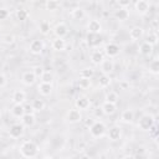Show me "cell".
I'll return each mask as SVG.
<instances>
[{"label": "cell", "instance_id": "obj_40", "mask_svg": "<svg viewBox=\"0 0 159 159\" xmlns=\"http://www.w3.org/2000/svg\"><path fill=\"white\" fill-rule=\"evenodd\" d=\"M32 72H34V75L36 76V78H39V77H41V75L43 73V68H42V66H35L32 70H31Z\"/></svg>", "mask_w": 159, "mask_h": 159}, {"label": "cell", "instance_id": "obj_9", "mask_svg": "<svg viewBox=\"0 0 159 159\" xmlns=\"http://www.w3.org/2000/svg\"><path fill=\"white\" fill-rule=\"evenodd\" d=\"M87 30H88V34L99 35L102 32V24L97 19H92L87 24Z\"/></svg>", "mask_w": 159, "mask_h": 159}, {"label": "cell", "instance_id": "obj_24", "mask_svg": "<svg viewBox=\"0 0 159 159\" xmlns=\"http://www.w3.org/2000/svg\"><path fill=\"white\" fill-rule=\"evenodd\" d=\"M114 17L119 21H125L129 19V11L124 7H118L116 11H114Z\"/></svg>", "mask_w": 159, "mask_h": 159}, {"label": "cell", "instance_id": "obj_19", "mask_svg": "<svg viewBox=\"0 0 159 159\" xmlns=\"http://www.w3.org/2000/svg\"><path fill=\"white\" fill-rule=\"evenodd\" d=\"M89 58H91V62H92L93 65L99 66V65L102 63V61L104 60V55H103L102 51H99V50H94V51H92Z\"/></svg>", "mask_w": 159, "mask_h": 159}, {"label": "cell", "instance_id": "obj_36", "mask_svg": "<svg viewBox=\"0 0 159 159\" xmlns=\"http://www.w3.org/2000/svg\"><path fill=\"white\" fill-rule=\"evenodd\" d=\"M78 86H80V88H82V89L89 88V86H91V78L80 77V78H78Z\"/></svg>", "mask_w": 159, "mask_h": 159}, {"label": "cell", "instance_id": "obj_29", "mask_svg": "<svg viewBox=\"0 0 159 159\" xmlns=\"http://www.w3.org/2000/svg\"><path fill=\"white\" fill-rule=\"evenodd\" d=\"M101 36L99 35H93V34H88L87 36V42L89 46H97L101 42Z\"/></svg>", "mask_w": 159, "mask_h": 159}, {"label": "cell", "instance_id": "obj_47", "mask_svg": "<svg viewBox=\"0 0 159 159\" xmlns=\"http://www.w3.org/2000/svg\"><path fill=\"white\" fill-rule=\"evenodd\" d=\"M0 116H1V111H0Z\"/></svg>", "mask_w": 159, "mask_h": 159}, {"label": "cell", "instance_id": "obj_23", "mask_svg": "<svg viewBox=\"0 0 159 159\" xmlns=\"http://www.w3.org/2000/svg\"><path fill=\"white\" fill-rule=\"evenodd\" d=\"M134 119V111L133 109H124L122 113H120V120L123 123H132Z\"/></svg>", "mask_w": 159, "mask_h": 159}, {"label": "cell", "instance_id": "obj_27", "mask_svg": "<svg viewBox=\"0 0 159 159\" xmlns=\"http://www.w3.org/2000/svg\"><path fill=\"white\" fill-rule=\"evenodd\" d=\"M71 16L75 20H82L84 17V10L82 7H80V6L78 7H75V9L71 10Z\"/></svg>", "mask_w": 159, "mask_h": 159}, {"label": "cell", "instance_id": "obj_32", "mask_svg": "<svg viewBox=\"0 0 159 159\" xmlns=\"http://www.w3.org/2000/svg\"><path fill=\"white\" fill-rule=\"evenodd\" d=\"M40 80H41L42 83H52V81H53V75H52V72H50V71H43V73L41 75Z\"/></svg>", "mask_w": 159, "mask_h": 159}, {"label": "cell", "instance_id": "obj_17", "mask_svg": "<svg viewBox=\"0 0 159 159\" xmlns=\"http://www.w3.org/2000/svg\"><path fill=\"white\" fill-rule=\"evenodd\" d=\"M143 34H144V30L140 26H134L129 30V37L132 41H138L139 39H142Z\"/></svg>", "mask_w": 159, "mask_h": 159}, {"label": "cell", "instance_id": "obj_42", "mask_svg": "<svg viewBox=\"0 0 159 159\" xmlns=\"http://www.w3.org/2000/svg\"><path fill=\"white\" fill-rule=\"evenodd\" d=\"M118 4H119V7L127 9V6L130 5V1H129V0H122V1H118Z\"/></svg>", "mask_w": 159, "mask_h": 159}, {"label": "cell", "instance_id": "obj_8", "mask_svg": "<svg viewBox=\"0 0 159 159\" xmlns=\"http://www.w3.org/2000/svg\"><path fill=\"white\" fill-rule=\"evenodd\" d=\"M43 47H45L43 41L36 39V40H32V41L30 42L29 50H30V52H31L32 55H41L42 51H43Z\"/></svg>", "mask_w": 159, "mask_h": 159}, {"label": "cell", "instance_id": "obj_21", "mask_svg": "<svg viewBox=\"0 0 159 159\" xmlns=\"http://www.w3.org/2000/svg\"><path fill=\"white\" fill-rule=\"evenodd\" d=\"M101 109L103 112V114L106 116H112L116 111H117V104H113V103H109V102H103V104L101 106Z\"/></svg>", "mask_w": 159, "mask_h": 159}, {"label": "cell", "instance_id": "obj_15", "mask_svg": "<svg viewBox=\"0 0 159 159\" xmlns=\"http://www.w3.org/2000/svg\"><path fill=\"white\" fill-rule=\"evenodd\" d=\"M52 89H53L52 83H42V82H40L39 86H37V91H39L40 96H42V97H48L52 93Z\"/></svg>", "mask_w": 159, "mask_h": 159}, {"label": "cell", "instance_id": "obj_10", "mask_svg": "<svg viewBox=\"0 0 159 159\" xmlns=\"http://www.w3.org/2000/svg\"><path fill=\"white\" fill-rule=\"evenodd\" d=\"M119 51H120L119 46L117 43H114V42H109V43H107L104 46V53L108 56V58H113V57L118 56Z\"/></svg>", "mask_w": 159, "mask_h": 159}, {"label": "cell", "instance_id": "obj_12", "mask_svg": "<svg viewBox=\"0 0 159 159\" xmlns=\"http://www.w3.org/2000/svg\"><path fill=\"white\" fill-rule=\"evenodd\" d=\"M99 66H101L102 75H108L109 76L113 72V70H114V62H113L112 58H107V60L104 58Z\"/></svg>", "mask_w": 159, "mask_h": 159}, {"label": "cell", "instance_id": "obj_18", "mask_svg": "<svg viewBox=\"0 0 159 159\" xmlns=\"http://www.w3.org/2000/svg\"><path fill=\"white\" fill-rule=\"evenodd\" d=\"M153 46L152 45H149L148 42H145V41H143L140 45H139V47H138V51H139V53L142 55V56H145V57H148V56H150L152 53H153Z\"/></svg>", "mask_w": 159, "mask_h": 159}, {"label": "cell", "instance_id": "obj_3", "mask_svg": "<svg viewBox=\"0 0 159 159\" xmlns=\"http://www.w3.org/2000/svg\"><path fill=\"white\" fill-rule=\"evenodd\" d=\"M138 128L140 130H150L154 127V117L152 114H143L138 120Z\"/></svg>", "mask_w": 159, "mask_h": 159}, {"label": "cell", "instance_id": "obj_4", "mask_svg": "<svg viewBox=\"0 0 159 159\" xmlns=\"http://www.w3.org/2000/svg\"><path fill=\"white\" fill-rule=\"evenodd\" d=\"M75 106H76L75 108H77L78 111H87V109H89V107H91V101H89V98H88L87 96L81 94V96H78V97L76 98Z\"/></svg>", "mask_w": 159, "mask_h": 159}, {"label": "cell", "instance_id": "obj_31", "mask_svg": "<svg viewBox=\"0 0 159 159\" xmlns=\"http://www.w3.org/2000/svg\"><path fill=\"white\" fill-rule=\"evenodd\" d=\"M158 35H157V32H149L148 35H147V40H145V42H148L149 45H152L153 47L154 46H157V43H158Z\"/></svg>", "mask_w": 159, "mask_h": 159}, {"label": "cell", "instance_id": "obj_34", "mask_svg": "<svg viewBox=\"0 0 159 159\" xmlns=\"http://www.w3.org/2000/svg\"><path fill=\"white\" fill-rule=\"evenodd\" d=\"M93 75H94V70L92 67H86L80 72V77H84V78H92Z\"/></svg>", "mask_w": 159, "mask_h": 159}, {"label": "cell", "instance_id": "obj_22", "mask_svg": "<svg viewBox=\"0 0 159 159\" xmlns=\"http://www.w3.org/2000/svg\"><path fill=\"white\" fill-rule=\"evenodd\" d=\"M51 46H52V50H55V51H57V52H61V51H65V50H66V41H65V39H58V37H56V39L52 41Z\"/></svg>", "mask_w": 159, "mask_h": 159}, {"label": "cell", "instance_id": "obj_11", "mask_svg": "<svg viewBox=\"0 0 159 159\" xmlns=\"http://www.w3.org/2000/svg\"><path fill=\"white\" fill-rule=\"evenodd\" d=\"M53 32H55L56 37L63 39V37L67 36V34H68V26H67V24H66V22H62V21L58 22V24L55 26Z\"/></svg>", "mask_w": 159, "mask_h": 159}, {"label": "cell", "instance_id": "obj_28", "mask_svg": "<svg viewBox=\"0 0 159 159\" xmlns=\"http://www.w3.org/2000/svg\"><path fill=\"white\" fill-rule=\"evenodd\" d=\"M31 108L35 111V112H41L42 109H45V102L40 98H36L32 101L31 103Z\"/></svg>", "mask_w": 159, "mask_h": 159}, {"label": "cell", "instance_id": "obj_37", "mask_svg": "<svg viewBox=\"0 0 159 159\" xmlns=\"http://www.w3.org/2000/svg\"><path fill=\"white\" fill-rule=\"evenodd\" d=\"M16 17H17V20H20V21H25V20L29 17L27 10H25V9H19V10L16 11Z\"/></svg>", "mask_w": 159, "mask_h": 159}, {"label": "cell", "instance_id": "obj_7", "mask_svg": "<svg viewBox=\"0 0 159 159\" xmlns=\"http://www.w3.org/2000/svg\"><path fill=\"white\" fill-rule=\"evenodd\" d=\"M150 9V2L147 0H138L134 2V10L139 15H145Z\"/></svg>", "mask_w": 159, "mask_h": 159}, {"label": "cell", "instance_id": "obj_30", "mask_svg": "<svg viewBox=\"0 0 159 159\" xmlns=\"http://www.w3.org/2000/svg\"><path fill=\"white\" fill-rule=\"evenodd\" d=\"M98 84L101 88H106L111 84V77L108 75H101L98 78Z\"/></svg>", "mask_w": 159, "mask_h": 159}, {"label": "cell", "instance_id": "obj_2", "mask_svg": "<svg viewBox=\"0 0 159 159\" xmlns=\"http://www.w3.org/2000/svg\"><path fill=\"white\" fill-rule=\"evenodd\" d=\"M106 124L102 120H94V123L89 127V134L93 138H101L106 133Z\"/></svg>", "mask_w": 159, "mask_h": 159}, {"label": "cell", "instance_id": "obj_43", "mask_svg": "<svg viewBox=\"0 0 159 159\" xmlns=\"http://www.w3.org/2000/svg\"><path fill=\"white\" fill-rule=\"evenodd\" d=\"M5 86H6V77H5V75L0 73V88H2Z\"/></svg>", "mask_w": 159, "mask_h": 159}, {"label": "cell", "instance_id": "obj_33", "mask_svg": "<svg viewBox=\"0 0 159 159\" xmlns=\"http://www.w3.org/2000/svg\"><path fill=\"white\" fill-rule=\"evenodd\" d=\"M149 72L153 75H158L159 73V60H153L149 63Z\"/></svg>", "mask_w": 159, "mask_h": 159}, {"label": "cell", "instance_id": "obj_44", "mask_svg": "<svg viewBox=\"0 0 159 159\" xmlns=\"http://www.w3.org/2000/svg\"><path fill=\"white\" fill-rule=\"evenodd\" d=\"M122 159H137L134 155H132V154H127V155H124Z\"/></svg>", "mask_w": 159, "mask_h": 159}, {"label": "cell", "instance_id": "obj_6", "mask_svg": "<svg viewBox=\"0 0 159 159\" xmlns=\"http://www.w3.org/2000/svg\"><path fill=\"white\" fill-rule=\"evenodd\" d=\"M24 125L21 123H14L10 125V129H9V135L14 139H17L20 137L24 135Z\"/></svg>", "mask_w": 159, "mask_h": 159}, {"label": "cell", "instance_id": "obj_13", "mask_svg": "<svg viewBox=\"0 0 159 159\" xmlns=\"http://www.w3.org/2000/svg\"><path fill=\"white\" fill-rule=\"evenodd\" d=\"M35 81H36V76L34 75V72L31 70L22 72V75H21V82H22V84H25V86H32L35 83Z\"/></svg>", "mask_w": 159, "mask_h": 159}, {"label": "cell", "instance_id": "obj_1", "mask_svg": "<svg viewBox=\"0 0 159 159\" xmlns=\"http://www.w3.org/2000/svg\"><path fill=\"white\" fill-rule=\"evenodd\" d=\"M39 153V147L34 140H24L20 145V154L24 158H35Z\"/></svg>", "mask_w": 159, "mask_h": 159}, {"label": "cell", "instance_id": "obj_16", "mask_svg": "<svg viewBox=\"0 0 159 159\" xmlns=\"http://www.w3.org/2000/svg\"><path fill=\"white\" fill-rule=\"evenodd\" d=\"M107 135H108V139H109V140H112V142H117V140H119L120 137H122V130H120L119 127L114 125V127H111V128L108 129Z\"/></svg>", "mask_w": 159, "mask_h": 159}, {"label": "cell", "instance_id": "obj_46", "mask_svg": "<svg viewBox=\"0 0 159 159\" xmlns=\"http://www.w3.org/2000/svg\"><path fill=\"white\" fill-rule=\"evenodd\" d=\"M40 159H53L51 155H45V157H42V158H40Z\"/></svg>", "mask_w": 159, "mask_h": 159}, {"label": "cell", "instance_id": "obj_35", "mask_svg": "<svg viewBox=\"0 0 159 159\" xmlns=\"http://www.w3.org/2000/svg\"><path fill=\"white\" fill-rule=\"evenodd\" d=\"M45 6L47 10L50 11H56L58 7H60V2L56 1V0H50V1H46L45 2Z\"/></svg>", "mask_w": 159, "mask_h": 159}, {"label": "cell", "instance_id": "obj_26", "mask_svg": "<svg viewBox=\"0 0 159 159\" xmlns=\"http://www.w3.org/2000/svg\"><path fill=\"white\" fill-rule=\"evenodd\" d=\"M106 102H109V103H113V104H117L118 101H119V94L116 92V91H109L106 93Z\"/></svg>", "mask_w": 159, "mask_h": 159}, {"label": "cell", "instance_id": "obj_25", "mask_svg": "<svg viewBox=\"0 0 159 159\" xmlns=\"http://www.w3.org/2000/svg\"><path fill=\"white\" fill-rule=\"evenodd\" d=\"M25 106L24 104H14L11 107V114L16 118H21L25 114Z\"/></svg>", "mask_w": 159, "mask_h": 159}, {"label": "cell", "instance_id": "obj_39", "mask_svg": "<svg viewBox=\"0 0 159 159\" xmlns=\"http://www.w3.org/2000/svg\"><path fill=\"white\" fill-rule=\"evenodd\" d=\"M14 40H15V37H14L12 35H10V34H5V35H2V36H1V41H2L4 43H6V45L12 43V42H14Z\"/></svg>", "mask_w": 159, "mask_h": 159}, {"label": "cell", "instance_id": "obj_45", "mask_svg": "<svg viewBox=\"0 0 159 159\" xmlns=\"http://www.w3.org/2000/svg\"><path fill=\"white\" fill-rule=\"evenodd\" d=\"M80 159H91V157H89L88 154H83V155H82Z\"/></svg>", "mask_w": 159, "mask_h": 159}, {"label": "cell", "instance_id": "obj_41", "mask_svg": "<svg viewBox=\"0 0 159 159\" xmlns=\"http://www.w3.org/2000/svg\"><path fill=\"white\" fill-rule=\"evenodd\" d=\"M7 16H9L7 10L6 9H0V20H5V19H7Z\"/></svg>", "mask_w": 159, "mask_h": 159}, {"label": "cell", "instance_id": "obj_5", "mask_svg": "<svg viewBox=\"0 0 159 159\" xmlns=\"http://www.w3.org/2000/svg\"><path fill=\"white\" fill-rule=\"evenodd\" d=\"M66 118H67V122L70 124H76V123H80L82 120V113L77 108H71L67 112Z\"/></svg>", "mask_w": 159, "mask_h": 159}, {"label": "cell", "instance_id": "obj_38", "mask_svg": "<svg viewBox=\"0 0 159 159\" xmlns=\"http://www.w3.org/2000/svg\"><path fill=\"white\" fill-rule=\"evenodd\" d=\"M40 31L43 34V35H47L50 32V24L47 21H42L40 24Z\"/></svg>", "mask_w": 159, "mask_h": 159}, {"label": "cell", "instance_id": "obj_20", "mask_svg": "<svg viewBox=\"0 0 159 159\" xmlns=\"http://www.w3.org/2000/svg\"><path fill=\"white\" fill-rule=\"evenodd\" d=\"M20 119H21V124L24 127H32L36 122V118H35L34 113H25Z\"/></svg>", "mask_w": 159, "mask_h": 159}, {"label": "cell", "instance_id": "obj_14", "mask_svg": "<svg viewBox=\"0 0 159 159\" xmlns=\"http://www.w3.org/2000/svg\"><path fill=\"white\" fill-rule=\"evenodd\" d=\"M11 99H12L14 104H24L26 101V93L22 89H15L12 92Z\"/></svg>", "mask_w": 159, "mask_h": 159}]
</instances>
